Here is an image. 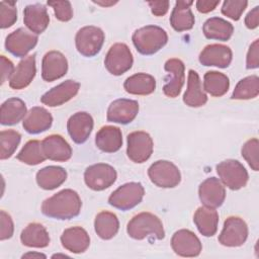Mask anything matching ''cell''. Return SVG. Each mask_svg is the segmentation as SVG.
<instances>
[{"label":"cell","mask_w":259,"mask_h":259,"mask_svg":"<svg viewBox=\"0 0 259 259\" xmlns=\"http://www.w3.org/2000/svg\"><path fill=\"white\" fill-rule=\"evenodd\" d=\"M139 112L137 100L119 98L110 103L107 109L106 118L110 122L126 124L132 122Z\"/></svg>","instance_id":"9a60e30c"},{"label":"cell","mask_w":259,"mask_h":259,"mask_svg":"<svg viewBox=\"0 0 259 259\" xmlns=\"http://www.w3.org/2000/svg\"><path fill=\"white\" fill-rule=\"evenodd\" d=\"M123 88L133 95H149L156 89V80L150 74L137 73L126 78Z\"/></svg>","instance_id":"d6a6232c"},{"label":"cell","mask_w":259,"mask_h":259,"mask_svg":"<svg viewBox=\"0 0 259 259\" xmlns=\"http://www.w3.org/2000/svg\"><path fill=\"white\" fill-rule=\"evenodd\" d=\"M203 34L208 39H218L222 41H227L230 39L234 32V26L231 22L221 18V17H210L208 18L202 26Z\"/></svg>","instance_id":"836d02e7"},{"label":"cell","mask_w":259,"mask_h":259,"mask_svg":"<svg viewBox=\"0 0 259 259\" xmlns=\"http://www.w3.org/2000/svg\"><path fill=\"white\" fill-rule=\"evenodd\" d=\"M20 241L26 247L45 248L50 244V236L41 224L30 223L22 230Z\"/></svg>","instance_id":"1f68e13d"},{"label":"cell","mask_w":259,"mask_h":259,"mask_svg":"<svg viewBox=\"0 0 259 259\" xmlns=\"http://www.w3.org/2000/svg\"><path fill=\"white\" fill-rule=\"evenodd\" d=\"M62 246L75 254L85 252L90 245V237L82 227H71L66 229L61 236Z\"/></svg>","instance_id":"d4e9b609"},{"label":"cell","mask_w":259,"mask_h":259,"mask_svg":"<svg viewBox=\"0 0 259 259\" xmlns=\"http://www.w3.org/2000/svg\"><path fill=\"white\" fill-rule=\"evenodd\" d=\"M38 37L35 33L19 27L9 33L5 39V49L15 57H25L37 44Z\"/></svg>","instance_id":"7c38bea8"},{"label":"cell","mask_w":259,"mask_h":259,"mask_svg":"<svg viewBox=\"0 0 259 259\" xmlns=\"http://www.w3.org/2000/svg\"><path fill=\"white\" fill-rule=\"evenodd\" d=\"M17 20L16 2L1 1L0 2V26L1 28H8L12 26Z\"/></svg>","instance_id":"60d3db41"},{"label":"cell","mask_w":259,"mask_h":259,"mask_svg":"<svg viewBox=\"0 0 259 259\" xmlns=\"http://www.w3.org/2000/svg\"><path fill=\"white\" fill-rule=\"evenodd\" d=\"M41 147L47 159L66 162L72 157V148L60 135H50L41 141Z\"/></svg>","instance_id":"44dd1931"},{"label":"cell","mask_w":259,"mask_h":259,"mask_svg":"<svg viewBox=\"0 0 259 259\" xmlns=\"http://www.w3.org/2000/svg\"><path fill=\"white\" fill-rule=\"evenodd\" d=\"M48 5L54 9L56 18L60 21L66 22L73 17V8L70 1H48Z\"/></svg>","instance_id":"7bdbcfd3"},{"label":"cell","mask_w":259,"mask_h":259,"mask_svg":"<svg viewBox=\"0 0 259 259\" xmlns=\"http://www.w3.org/2000/svg\"><path fill=\"white\" fill-rule=\"evenodd\" d=\"M21 141V135L14 130H4L0 133V159L10 158Z\"/></svg>","instance_id":"f35d334b"},{"label":"cell","mask_w":259,"mask_h":259,"mask_svg":"<svg viewBox=\"0 0 259 259\" xmlns=\"http://www.w3.org/2000/svg\"><path fill=\"white\" fill-rule=\"evenodd\" d=\"M0 240L4 241L10 239L14 232V225L10 214L5 210L0 211Z\"/></svg>","instance_id":"ee69618b"},{"label":"cell","mask_w":259,"mask_h":259,"mask_svg":"<svg viewBox=\"0 0 259 259\" xmlns=\"http://www.w3.org/2000/svg\"><path fill=\"white\" fill-rule=\"evenodd\" d=\"M36 183L45 190H53L61 186L67 179V171L60 166H47L36 173Z\"/></svg>","instance_id":"4dcf8cb0"},{"label":"cell","mask_w":259,"mask_h":259,"mask_svg":"<svg viewBox=\"0 0 259 259\" xmlns=\"http://www.w3.org/2000/svg\"><path fill=\"white\" fill-rule=\"evenodd\" d=\"M133 44L142 55H154L168 41L167 32L157 25H146L137 29L132 36Z\"/></svg>","instance_id":"3957f363"},{"label":"cell","mask_w":259,"mask_h":259,"mask_svg":"<svg viewBox=\"0 0 259 259\" xmlns=\"http://www.w3.org/2000/svg\"><path fill=\"white\" fill-rule=\"evenodd\" d=\"M23 22L31 32L35 34L44 32L50 23L46 6L40 3L27 5L23 10Z\"/></svg>","instance_id":"603a6c76"},{"label":"cell","mask_w":259,"mask_h":259,"mask_svg":"<svg viewBox=\"0 0 259 259\" xmlns=\"http://www.w3.org/2000/svg\"><path fill=\"white\" fill-rule=\"evenodd\" d=\"M148 5L151 8V11L156 16H163L169 10V1H149Z\"/></svg>","instance_id":"7dc6e473"},{"label":"cell","mask_w":259,"mask_h":259,"mask_svg":"<svg viewBox=\"0 0 259 259\" xmlns=\"http://www.w3.org/2000/svg\"><path fill=\"white\" fill-rule=\"evenodd\" d=\"M53 116L46 108L41 106H34L30 108L22 121L23 128L31 135L46 132L52 126Z\"/></svg>","instance_id":"cb8c5ba5"},{"label":"cell","mask_w":259,"mask_h":259,"mask_svg":"<svg viewBox=\"0 0 259 259\" xmlns=\"http://www.w3.org/2000/svg\"><path fill=\"white\" fill-rule=\"evenodd\" d=\"M259 141L257 138H252L248 140L242 147L241 153L242 157L246 160L249 166L254 170H259V158H258Z\"/></svg>","instance_id":"ab89813d"},{"label":"cell","mask_w":259,"mask_h":259,"mask_svg":"<svg viewBox=\"0 0 259 259\" xmlns=\"http://www.w3.org/2000/svg\"><path fill=\"white\" fill-rule=\"evenodd\" d=\"M183 102L190 107H200L207 102V96L202 89L199 75L194 70L188 71L187 89L183 95Z\"/></svg>","instance_id":"83f0119b"},{"label":"cell","mask_w":259,"mask_h":259,"mask_svg":"<svg viewBox=\"0 0 259 259\" xmlns=\"http://www.w3.org/2000/svg\"><path fill=\"white\" fill-rule=\"evenodd\" d=\"M233 59L232 50L224 45L211 44L204 47L200 52L198 60L203 66H214L218 68H227Z\"/></svg>","instance_id":"ffe728a7"},{"label":"cell","mask_w":259,"mask_h":259,"mask_svg":"<svg viewBox=\"0 0 259 259\" xmlns=\"http://www.w3.org/2000/svg\"><path fill=\"white\" fill-rule=\"evenodd\" d=\"M126 233L135 240H143L150 236L162 240L165 237L161 220L149 211H143L134 215L127 223Z\"/></svg>","instance_id":"7a4b0ae2"},{"label":"cell","mask_w":259,"mask_h":259,"mask_svg":"<svg viewBox=\"0 0 259 259\" xmlns=\"http://www.w3.org/2000/svg\"><path fill=\"white\" fill-rule=\"evenodd\" d=\"M248 238V226L239 217H229L224 222L219 242L226 247H240Z\"/></svg>","instance_id":"30bf717a"},{"label":"cell","mask_w":259,"mask_h":259,"mask_svg":"<svg viewBox=\"0 0 259 259\" xmlns=\"http://www.w3.org/2000/svg\"><path fill=\"white\" fill-rule=\"evenodd\" d=\"M245 25L249 29H254L259 25V6H255L245 17Z\"/></svg>","instance_id":"c3c4849f"},{"label":"cell","mask_w":259,"mask_h":259,"mask_svg":"<svg viewBox=\"0 0 259 259\" xmlns=\"http://www.w3.org/2000/svg\"><path fill=\"white\" fill-rule=\"evenodd\" d=\"M93 124V118L88 112L79 111L70 116L67 121V130L73 142L83 144L89 138Z\"/></svg>","instance_id":"d6986e66"},{"label":"cell","mask_w":259,"mask_h":259,"mask_svg":"<svg viewBox=\"0 0 259 259\" xmlns=\"http://www.w3.org/2000/svg\"><path fill=\"white\" fill-rule=\"evenodd\" d=\"M259 67V39H255L247 53L246 68L257 69Z\"/></svg>","instance_id":"f6af8a7d"},{"label":"cell","mask_w":259,"mask_h":259,"mask_svg":"<svg viewBox=\"0 0 259 259\" xmlns=\"http://www.w3.org/2000/svg\"><path fill=\"white\" fill-rule=\"evenodd\" d=\"M259 94V78L257 75H251L241 79L233 93L232 99L237 100H247L257 97Z\"/></svg>","instance_id":"8d00e7d4"},{"label":"cell","mask_w":259,"mask_h":259,"mask_svg":"<svg viewBox=\"0 0 259 259\" xmlns=\"http://www.w3.org/2000/svg\"><path fill=\"white\" fill-rule=\"evenodd\" d=\"M247 5L248 1L246 0H226L223 3L221 11L225 16L237 21L241 18Z\"/></svg>","instance_id":"b9f144b4"},{"label":"cell","mask_w":259,"mask_h":259,"mask_svg":"<svg viewBox=\"0 0 259 259\" xmlns=\"http://www.w3.org/2000/svg\"><path fill=\"white\" fill-rule=\"evenodd\" d=\"M46 258L47 256L45 254H41V253H36V252H29V253H26L24 255H22V258Z\"/></svg>","instance_id":"f907efd6"},{"label":"cell","mask_w":259,"mask_h":259,"mask_svg":"<svg viewBox=\"0 0 259 259\" xmlns=\"http://www.w3.org/2000/svg\"><path fill=\"white\" fill-rule=\"evenodd\" d=\"M133 63L134 59L132 52L123 42L112 45L104 59L106 70L114 76H120L127 72L132 68Z\"/></svg>","instance_id":"9c48e42d"},{"label":"cell","mask_w":259,"mask_h":259,"mask_svg":"<svg viewBox=\"0 0 259 259\" xmlns=\"http://www.w3.org/2000/svg\"><path fill=\"white\" fill-rule=\"evenodd\" d=\"M35 73V55L27 56L18 63L14 73L9 79V86L14 90L24 89L31 83Z\"/></svg>","instance_id":"7402d4cb"},{"label":"cell","mask_w":259,"mask_h":259,"mask_svg":"<svg viewBox=\"0 0 259 259\" xmlns=\"http://www.w3.org/2000/svg\"><path fill=\"white\" fill-rule=\"evenodd\" d=\"M230 87L227 75L218 71H208L203 76V89L213 97L225 95Z\"/></svg>","instance_id":"d590c367"},{"label":"cell","mask_w":259,"mask_h":259,"mask_svg":"<svg viewBox=\"0 0 259 259\" xmlns=\"http://www.w3.org/2000/svg\"><path fill=\"white\" fill-rule=\"evenodd\" d=\"M220 4L219 1H207V0H198L196 1V9L200 13H208Z\"/></svg>","instance_id":"681fc988"},{"label":"cell","mask_w":259,"mask_h":259,"mask_svg":"<svg viewBox=\"0 0 259 259\" xmlns=\"http://www.w3.org/2000/svg\"><path fill=\"white\" fill-rule=\"evenodd\" d=\"M95 144L102 152H117L122 146V134L120 128L113 125L102 126L95 136Z\"/></svg>","instance_id":"4316f807"},{"label":"cell","mask_w":259,"mask_h":259,"mask_svg":"<svg viewBox=\"0 0 259 259\" xmlns=\"http://www.w3.org/2000/svg\"><path fill=\"white\" fill-rule=\"evenodd\" d=\"M94 3H96V4H98V5H102V6H109V5H113V4H115L116 2H110V3H103V2H94Z\"/></svg>","instance_id":"816d5d0a"},{"label":"cell","mask_w":259,"mask_h":259,"mask_svg":"<svg viewBox=\"0 0 259 259\" xmlns=\"http://www.w3.org/2000/svg\"><path fill=\"white\" fill-rule=\"evenodd\" d=\"M116 170L109 164L97 163L86 168L84 181L86 185L95 191H101L110 187L116 180Z\"/></svg>","instance_id":"ba28073f"},{"label":"cell","mask_w":259,"mask_h":259,"mask_svg":"<svg viewBox=\"0 0 259 259\" xmlns=\"http://www.w3.org/2000/svg\"><path fill=\"white\" fill-rule=\"evenodd\" d=\"M217 173L221 182L231 190H239L246 186L249 175L246 168L238 160L228 159L217 165Z\"/></svg>","instance_id":"277c9868"},{"label":"cell","mask_w":259,"mask_h":259,"mask_svg":"<svg viewBox=\"0 0 259 259\" xmlns=\"http://www.w3.org/2000/svg\"><path fill=\"white\" fill-rule=\"evenodd\" d=\"M82 201L79 194L73 189H63L45 199L41 212L57 220H71L80 213Z\"/></svg>","instance_id":"6da1fadb"},{"label":"cell","mask_w":259,"mask_h":259,"mask_svg":"<svg viewBox=\"0 0 259 259\" xmlns=\"http://www.w3.org/2000/svg\"><path fill=\"white\" fill-rule=\"evenodd\" d=\"M164 69L168 72V77L165 79L166 84L163 87V92L167 97H177L183 87L185 78V66L180 59L172 58L166 61Z\"/></svg>","instance_id":"5bb4252c"},{"label":"cell","mask_w":259,"mask_h":259,"mask_svg":"<svg viewBox=\"0 0 259 259\" xmlns=\"http://www.w3.org/2000/svg\"><path fill=\"white\" fill-rule=\"evenodd\" d=\"M26 105L23 100L11 97L5 100L0 109V121L3 125H13L26 116Z\"/></svg>","instance_id":"f546056e"},{"label":"cell","mask_w":259,"mask_h":259,"mask_svg":"<svg viewBox=\"0 0 259 259\" xmlns=\"http://www.w3.org/2000/svg\"><path fill=\"white\" fill-rule=\"evenodd\" d=\"M1 83L3 84L7 79H10L15 71L13 63L5 56H1Z\"/></svg>","instance_id":"bcb514c9"},{"label":"cell","mask_w":259,"mask_h":259,"mask_svg":"<svg viewBox=\"0 0 259 259\" xmlns=\"http://www.w3.org/2000/svg\"><path fill=\"white\" fill-rule=\"evenodd\" d=\"M193 222L202 236L211 237L218 231L219 213L212 207L200 206L193 215Z\"/></svg>","instance_id":"f1b7e54d"},{"label":"cell","mask_w":259,"mask_h":259,"mask_svg":"<svg viewBox=\"0 0 259 259\" xmlns=\"http://www.w3.org/2000/svg\"><path fill=\"white\" fill-rule=\"evenodd\" d=\"M79 88L80 84L75 80H66L46 92L40 97V101L50 107L60 106L75 97L79 91Z\"/></svg>","instance_id":"2e32d148"},{"label":"cell","mask_w":259,"mask_h":259,"mask_svg":"<svg viewBox=\"0 0 259 259\" xmlns=\"http://www.w3.org/2000/svg\"><path fill=\"white\" fill-rule=\"evenodd\" d=\"M173 251L181 257H196L202 250L198 237L190 230L181 229L176 231L171 238Z\"/></svg>","instance_id":"4fadbf2b"},{"label":"cell","mask_w":259,"mask_h":259,"mask_svg":"<svg viewBox=\"0 0 259 259\" xmlns=\"http://www.w3.org/2000/svg\"><path fill=\"white\" fill-rule=\"evenodd\" d=\"M94 229L96 234L103 240L112 239L119 230V221L115 213L102 210L95 217Z\"/></svg>","instance_id":"e575fe53"},{"label":"cell","mask_w":259,"mask_h":259,"mask_svg":"<svg viewBox=\"0 0 259 259\" xmlns=\"http://www.w3.org/2000/svg\"><path fill=\"white\" fill-rule=\"evenodd\" d=\"M17 160L27 165H37L42 163L47 157L44 154L41 142L38 140L28 141L16 156Z\"/></svg>","instance_id":"74e56055"},{"label":"cell","mask_w":259,"mask_h":259,"mask_svg":"<svg viewBox=\"0 0 259 259\" xmlns=\"http://www.w3.org/2000/svg\"><path fill=\"white\" fill-rule=\"evenodd\" d=\"M198 196L204 206L217 208L224 203L226 190L221 180L215 177H209L200 183Z\"/></svg>","instance_id":"ac0fdd59"},{"label":"cell","mask_w":259,"mask_h":259,"mask_svg":"<svg viewBox=\"0 0 259 259\" xmlns=\"http://www.w3.org/2000/svg\"><path fill=\"white\" fill-rule=\"evenodd\" d=\"M145 194L144 186L140 182H128L119 186L108 197V203L118 209L128 210L137 206Z\"/></svg>","instance_id":"5b68a950"},{"label":"cell","mask_w":259,"mask_h":259,"mask_svg":"<svg viewBox=\"0 0 259 259\" xmlns=\"http://www.w3.org/2000/svg\"><path fill=\"white\" fill-rule=\"evenodd\" d=\"M68 61L59 51L48 52L41 62V77L47 82H53L66 75Z\"/></svg>","instance_id":"e0dca14e"},{"label":"cell","mask_w":259,"mask_h":259,"mask_svg":"<svg viewBox=\"0 0 259 259\" xmlns=\"http://www.w3.org/2000/svg\"><path fill=\"white\" fill-rule=\"evenodd\" d=\"M104 32L101 28L88 25L80 28L75 36L77 51L84 57H94L97 55L104 42Z\"/></svg>","instance_id":"52a82bcc"},{"label":"cell","mask_w":259,"mask_h":259,"mask_svg":"<svg viewBox=\"0 0 259 259\" xmlns=\"http://www.w3.org/2000/svg\"><path fill=\"white\" fill-rule=\"evenodd\" d=\"M148 175L152 183L162 188H173L181 181L178 167L167 160L154 162L148 169Z\"/></svg>","instance_id":"8992f818"},{"label":"cell","mask_w":259,"mask_h":259,"mask_svg":"<svg viewBox=\"0 0 259 259\" xmlns=\"http://www.w3.org/2000/svg\"><path fill=\"white\" fill-rule=\"evenodd\" d=\"M192 4L193 1H176L170 15V24L174 30L181 32L193 27L195 19L190 8Z\"/></svg>","instance_id":"484cf974"},{"label":"cell","mask_w":259,"mask_h":259,"mask_svg":"<svg viewBox=\"0 0 259 259\" xmlns=\"http://www.w3.org/2000/svg\"><path fill=\"white\" fill-rule=\"evenodd\" d=\"M154 143L151 136L144 131H136L127 136V157L135 163H144L152 155Z\"/></svg>","instance_id":"8fae6325"}]
</instances>
